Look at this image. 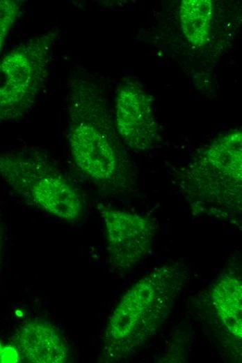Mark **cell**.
<instances>
[{"mask_svg": "<svg viewBox=\"0 0 242 363\" xmlns=\"http://www.w3.org/2000/svg\"><path fill=\"white\" fill-rule=\"evenodd\" d=\"M67 141L77 169L97 185L122 190L128 184L125 165L104 112L86 91L83 81L67 78Z\"/></svg>", "mask_w": 242, "mask_h": 363, "instance_id": "cell-2", "label": "cell"}, {"mask_svg": "<svg viewBox=\"0 0 242 363\" xmlns=\"http://www.w3.org/2000/svg\"><path fill=\"white\" fill-rule=\"evenodd\" d=\"M5 249V239H4V232L2 225L0 222V269L2 265L3 259V253Z\"/></svg>", "mask_w": 242, "mask_h": 363, "instance_id": "cell-12", "label": "cell"}, {"mask_svg": "<svg viewBox=\"0 0 242 363\" xmlns=\"http://www.w3.org/2000/svg\"><path fill=\"white\" fill-rule=\"evenodd\" d=\"M59 32L53 28L37 35L0 61V123L21 119L35 105Z\"/></svg>", "mask_w": 242, "mask_h": 363, "instance_id": "cell-5", "label": "cell"}, {"mask_svg": "<svg viewBox=\"0 0 242 363\" xmlns=\"http://www.w3.org/2000/svg\"><path fill=\"white\" fill-rule=\"evenodd\" d=\"M105 225L106 249L111 265L120 271L130 270L149 253L155 228L147 218L99 204Z\"/></svg>", "mask_w": 242, "mask_h": 363, "instance_id": "cell-6", "label": "cell"}, {"mask_svg": "<svg viewBox=\"0 0 242 363\" xmlns=\"http://www.w3.org/2000/svg\"><path fill=\"white\" fill-rule=\"evenodd\" d=\"M188 274L178 265L159 267L124 292L104 332L103 362L125 360L143 348L165 323Z\"/></svg>", "mask_w": 242, "mask_h": 363, "instance_id": "cell-1", "label": "cell"}, {"mask_svg": "<svg viewBox=\"0 0 242 363\" xmlns=\"http://www.w3.org/2000/svg\"><path fill=\"white\" fill-rule=\"evenodd\" d=\"M242 135L234 131L211 144L183 176L193 210L223 218L241 211Z\"/></svg>", "mask_w": 242, "mask_h": 363, "instance_id": "cell-3", "label": "cell"}, {"mask_svg": "<svg viewBox=\"0 0 242 363\" xmlns=\"http://www.w3.org/2000/svg\"><path fill=\"white\" fill-rule=\"evenodd\" d=\"M213 5L211 0H184L179 8V22L186 38L195 47L207 42L211 29Z\"/></svg>", "mask_w": 242, "mask_h": 363, "instance_id": "cell-10", "label": "cell"}, {"mask_svg": "<svg viewBox=\"0 0 242 363\" xmlns=\"http://www.w3.org/2000/svg\"><path fill=\"white\" fill-rule=\"evenodd\" d=\"M0 178L19 197L60 220L73 222L83 214L80 190L63 169L41 151L0 154Z\"/></svg>", "mask_w": 242, "mask_h": 363, "instance_id": "cell-4", "label": "cell"}, {"mask_svg": "<svg viewBox=\"0 0 242 363\" xmlns=\"http://www.w3.org/2000/svg\"><path fill=\"white\" fill-rule=\"evenodd\" d=\"M22 358L31 363H65L70 350L64 336L51 323L39 318L23 323L13 337Z\"/></svg>", "mask_w": 242, "mask_h": 363, "instance_id": "cell-8", "label": "cell"}, {"mask_svg": "<svg viewBox=\"0 0 242 363\" xmlns=\"http://www.w3.org/2000/svg\"><path fill=\"white\" fill-rule=\"evenodd\" d=\"M19 4L16 1H0V51L18 14Z\"/></svg>", "mask_w": 242, "mask_h": 363, "instance_id": "cell-11", "label": "cell"}, {"mask_svg": "<svg viewBox=\"0 0 242 363\" xmlns=\"http://www.w3.org/2000/svg\"><path fill=\"white\" fill-rule=\"evenodd\" d=\"M115 122L122 141L134 150H149L159 140L152 97L134 82H124L117 91Z\"/></svg>", "mask_w": 242, "mask_h": 363, "instance_id": "cell-7", "label": "cell"}, {"mask_svg": "<svg viewBox=\"0 0 242 363\" xmlns=\"http://www.w3.org/2000/svg\"><path fill=\"white\" fill-rule=\"evenodd\" d=\"M242 284L240 277L225 275L212 289L215 309L225 327L237 340L242 338Z\"/></svg>", "mask_w": 242, "mask_h": 363, "instance_id": "cell-9", "label": "cell"}]
</instances>
